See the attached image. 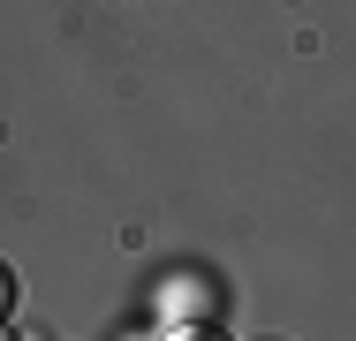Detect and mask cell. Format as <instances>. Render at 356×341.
Instances as JSON below:
<instances>
[{
  "instance_id": "2",
  "label": "cell",
  "mask_w": 356,
  "mask_h": 341,
  "mask_svg": "<svg viewBox=\"0 0 356 341\" xmlns=\"http://www.w3.org/2000/svg\"><path fill=\"white\" fill-rule=\"evenodd\" d=\"M175 341H220V334H213V326H182Z\"/></svg>"
},
{
  "instance_id": "1",
  "label": "cell",
  "mask_w": 356,
  "mask_h": 341,
  "mask_svg": "<svg viewBox=\"0 0 356 341\" xmlns=\"http://www.w3.org/2000/svg\"><path fill=\"white\" fill-rule=\"evenodd\" d=\"M8 311H15V273L0 266V326H8Z\"/></svg>"
}]
</instances>
